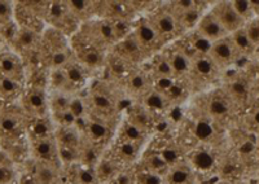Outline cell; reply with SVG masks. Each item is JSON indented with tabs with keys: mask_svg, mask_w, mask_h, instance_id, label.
<instances>
[{
	"mask_svg": "<svg viewBox=\"0 0 259 184\" xmlns=\"http://www.w3.org/2000/svg\"><path fill=\"white\" fill-rule=\"evenodd\" d=\"M207 56L214 61V64L218 68H228L240 59L239 52L233 45L230 35L221 39L218 42L212 43Z\"/></svg>",
	"mask_w": 259,
	"mask_h": 184,
	"instance_id": "obj_1",
	"label": "cell"
},
{
	"mask_svg": "<svg viewBox=\"0 0 259 184\" xmlns=\"http://www.w3.org/2000/svg\"><path fill=\"white\" fill-rule=\"evenodd\" d=\"M211 13L217 17L219 24L226 30V33L228 35L233 34L237 30L242 29L245 24H246L240 17L239 13L236 12L231 2H221V3L215 4V7H212L211 9Z\"/></svg>",
	"mask_w": 259,
	"mask_h": 184,
	"instance_id": "obj_2",
	"label": "cell"
},
{
	"mask_svg": "<svg viewBox=\"0 0 259 184\" xmlns=\"http://www.w3.org/2000/svg\"><path fill=\"white\" fill-rule=\"evenodd\" d=\"M196 27H197L198 35L202 39H205V40H207L209 43H211V44L228 36L226 30L222 27V25L219 24L217 17L212 15L211 11L201 16L200 21H198Z\"/></svg>",
	"mask_w": 259,
	"mask_h": 184,
	"instance_id": "obj_3",
	"label": "cell"
},
{
	"mask_svg": "<svg viewBox=\"0 0 259 184\" xmlns=\"http://www.w3.org/2000/svg\"><path fill=\"white\" fill-rule=\"evenodd\" d=\"M133 35L135 36V39L138 40L139 44H140L142 50L144 51V54L148 50H158L159 45L163 43V40L157 34V31L152 26L149 20H143V21L139 22L135 26Z\"/></svg>",
	"mask_w": 259,
	"mask_h": 184,
	"instance_id": "obj_4",
	"label": "cell"
},
{
	"mask_svg": "<svg viewBox=\"0 0 259 184\" xmlns=\"http://www.w3.org/2000/svg\"><path fill=\"white\" fill-rule=\"evenodd\" d=\"M149 22L163 42L168 38H174L180 27L179 24H178L177 17L172 15V12H168V11L156 13L153 17L150 18Z\"/></svg>",
	"mask_w": 259,
	"mask_h": 184,
	"instance_id": "obj_5",
	"label": "cell"
},
{
	"mask_svg": "<svg viewBox=\"0 0 259 184\" xmlns=\"http://www.w3.org/2000/svg\"><path fill=\"white\" fill-rule=\"evenodd\" d=\"M118 55L121 60H128V61H139L144 56V51L142 50L140 44L135 39V36H126L124 39L118 42Z\"/></svg>",
	"mask_w": 259,
	"mask_h": 184,
	"instance_id": "obj_6",
	"label": "cell"
},
{
	"mask_svg": "<svg viewBox=\"0 0 259 184\" xmlns=\"http://www.w3.org/2000/svg\"><path fill=\"white\" fill-rule=\"evenodd\" d=\"M79 60L83 65L91 69L100 68L103 65L104 56L99 45L94 43V39H91L89 45H83L79 52Z\"/></svg>",
	"mask_w": 259,
	"mask_h": 184,
	"instance_id": "obj_7",
	"label": "cell"
},
{
	"mask_svg": "<svg viewBox=\"0 0 259 184\" xmlns=\"http://www.w3.org/2000/svg\"><path fill=\"white\" fill-rule=\"evenodd\" d=\"M35 153L45 162L52 163L55 160L59 161V146L50 137L36 140Z\"/></svg>",
	"mask_w": 259,
	"mask_h": 184,
	"instance_id": "obj_8",
	"label": "cell"
},
{
	"mask_svg": "<svg viewBox=\"0 0 259 184\" xmlns=\"http://www.w3.org/2000/svg\"><path fill=\"white\" fill-rule=\"evenodd\" d=\"M227 91L231 100L236 103H245L250 98V87L242 78H236L231 80L227 86Z\"/></svg>",
	"mask_w": 259,
	"mask_h": 184,
	"instance_id": "obj_9",
	"label": "cell"
},
{
	"mask_svg": "<svg viewBox=\"0 0 259 184\" xmlns=\"http://www.w3.org/2000/svg\"><path fill=\"white\" fill-rule=\"evenodd\" d=\"M230 36L231 39H232L233 45H235V48L237 50V52H239L240 57L250 56V55L254 54V51L256 50L255 45L250 42V39H249V36H247L244 27L237 30V31H235L233 34H231Z\"/></svg>",
	"mask_w": 259,
	"mask_h": 184,
	"instance_id": "obj_10",
	"label": "cell"
},
{
	"mask_svg": "<svg viewBox=\"0 0 259 184\" xmlns=\"http://www.w3.org/2000/svg\"><path fill=\"white\" fill-rule=\"evenodd\" d=\"M192 69L197 71V74L202 78H211L219 68L207 55H200L192 59Z\"/></svg>",
	"mask_w": 259,
	"mask_h": 184,
	"instance_id": "obj_11",
	"label": "cell"
},
{
	"mask_svg": "<svg viewBox=\"0 0 259 184\" xmlns=\"http://www.w3.org/2000/svg\"><path fill=\"white\" fill-rule=\"evenodd\" d=\"M174 75H186L192 70V59L183 51H177L168 57Z\"/></svg>",
	"mask_w": 259,
	"mask_h": 184,
	"instance_id": "obj_12",
	"label": "cell"
},
{
	"mask_svg": "<svg viewBox=\"0 0 259 184\" xmlns=\"http://www.w3.org/2000/svg\"><path fill=\"white\" fill-rule=\"evenodd\" d=\"M57 146L68 147V148H80V135L79 130L74 127H60L57 132Z\"/></svg>",
	"mask_w": 259,
	"mask_h": 184,
	"instance_id": "obj_13",
	"label": "cell"
},
{
	"mask_svg": "<svg viewBox=\"0 0 259 184\" xmlns=\"http://www.w3.org/2000/svg\"><path fill=\"white\" fill-rule=\"evenodd\" d=\"M85 131L90 135V137L92 140H96V142H103L110 135V130L106 126L105 122L97 118L89 119L85 122Z\"/></svg>",
	"mask_w": 259,
	"mask_h": 184,
	"instance_id": "obj_14",
	"label": "cell"
},
{
	"mask_svg": "<svg viewBox=\"0 0 259 184\" xmlns=\"http://www.w3.org/2000/svg\"><path fill=\"white\" fill-rule=\"evenodd\" d=\"M65 6L68 8L69 13L77 18H89L95 11L94 3L85 2V0H71V2H66Z\"/></svg>",
	"mask_w": 259,
	"mask_h": 184,
	"instance_id": "obj_15",
	"label": "cell"
},
{
	"mask_svg": "<svg viewBox=\"0 0 259 184\" xmlns=\"http://www.w3.org/2000/svg\"><path fill=\"white\" fill-rule=\"evenodd\" d=\"M192 165L200 171H210L215 165V157L207 149H200L193 153L191 158Z\"/></svg>",
	"mask_w": 259,
	"mask_h": 184,
	"instance_id": "obj_16",
	"label": "cell"
},
{
	"mask_svg": "<svg viewBox=\"0 0 259 184\" xmlns=\"http://www.w3.org/2000/svg\"><path fill=\"white\" fill-rule=\"evenodd\" d=\"M95 170H96L97 178H99L100 183L101 181L110 180L113 178H117L119 175L117 162L112 160H100L97 162L96 166H95Z\"/></svg>",
	"mask_w": 259,
	"mask_h": 184,
	"instance_id": "obj_17",
	"label": "cell"
},
{
	"mask_svg": "<svg viewBox=\"0 0 259 184\" xmlns=\"http://www.w3.org/2000/svg\"><path fill=\"white\" fill-rule=\"evenodd\" d=\"M207 110H209L210 116L212 118H223V117L230 114V100L219 98V96L210 99L209 104H207Z\"/></svg>",
	"mask_w": 259,
	"mask_h": 184,
	"instance_id": "obj_18",
	"label": "cell"
},
{
	"mask_svg": "<svg viewBox=\"0 0 259 184\" xmlns=\"http://www.w3.org/2000/svg\"><path fill=\"white\" fill-rule=\"evenodd\" d=\"M59 171L51 165L45 162L36 169V183L38 184H57Z\"/></svg>",
	"mask_w": 259,
	"mask_h": 184,
	"instance_id": "obj_19",
	"label": "cell"
},
{
	"mask_svg": "<svg viewBox=\"0 0 259 184\" xmlns=\"http://www.w3.org/2000/svg\"><path fill=\"white\" fill-rule=\"evenodd\" d=\"M192 171L188 167L175 166L171 169L166 175V183L167 184H191Z\"/></svg>",
	"mask_w": 259,
	"mask_h": 184,
	"instance_id": "obj_20",
	"label": "cell"
},
{
	"mask_svg": "<svg viewBox=\"0 0 259 184\" xmlns=\"http://www.w3.org/2000/svg\"><path fill=\"white\" fill-rule=\"evenodd\" d=\"M128 122L145 134L148 128L152 126V117H150V113L147 109L138 108V109H134L133 114H131V119Z\"/></svg>",
	"mask_w": 259,
	"mask_h": 184,
	"instance_id": "obj_21",
	"label": "cell"
},
{
	"mask_svg": "<svg viewBox=\"0 0 259 184\" xmlns=\"http://www.w3.org/2000/svg\"><path fill=\"white\" fill-rule=\"evenodd\" d=\"M153 70L161 80H167L174 77V71H172V68H171L168 57L166 56H158L154 60Z\"/></svg>",
	"mask_w": 259,
	"mask_h": 184,
	"instance_id": "obj_22",
	"label": "cell"
},
{
	"mask_svg": "<svg viewBox=\"0 0 259 184\" xmlns=\"http://www.w3.org/2000/svg\"><path fill=\"white\" fill-rule=\"evenodd\" d=\"M64 71L66 78H68V82L69 84H70V87H79L85 82L84 71H83V69L80 68L79 65L69 63L68 65L64 68Z\"/></svg>",
	"mask_w": 259,
	"mask_h": 184,
	"instance_id": "obj_23",
	"label": "cell"
},
{
	"mask_svg": "<svg viewBox=\"0 0 259 184\" xmlns=\"http://www.w3.org/2000/svg\"><path fill=\"white\" fill-rule=\"evenodd\" d=\"M194 135L201 142H210L215 136V128L209 119H200L194 127Z\"/></svg>",
	"mask_w": 259,
	"mask_h": 184,
	"instance_id": "obj_24",
	"label": "cell"
},
{
	"mask_svg": "<svg viewBox=\"0 0 259 184\" xmlns=\"http://www.w3.org/2000/svg\"><path fill=\"white\" fill-rule=\"evenodd\" d=\"M71 98L66 94V92H59L57 91L55 95L51 98V108H52V113H62L66 112L70 108Z\"/></svg>",
	"mask_w": 259,
	"mask_h": 184,
	"instance_id": "obj_25",
	"label": "cell"
},
{
	"mask_svg": "<svg viewBox=\"0 0 259 184\" xmlns=\"http://www.w3.org/2000/svg\"><path fill=\"white\" fill-rule=\"evenodd\" d=\"M138 144L122 140L117 148V155L118 157L121 158L122 161H124V162H133V161L138 157Z\"/></svg>",
	"mask_w": 259,
	"mask_h": 184,
	"instance_id": "obj_26",
	"label": "cell"
},
{
	"mask_svg": "<svg viewBox=\"0 0 259 184\" xmlns=\"http://www.w3.org/2000/svg\"><path fill=\"white\" fill-rule=\"evenodd\" d=\"M74 181H75V184H100L95 167L87 166L77 169Z\"/></svg>",
	"mask_w": 259,
	"mask_h": 184,
	"instance_id": "obj_27",
	"label": "cell"
},
{
	"mask_svg": "<svg viewBox=\"0 0 259 184\" xmlns=\"http://www.w3.org/2000/svg\"><path fill=\"white\" fill-rule=\"evenodd\" d=\"M91 104L94 105L95 109L100 110V112H112L114 109L113 100L104 92H94L91 95Z\"/></svg>",
	"mask_w": 259,
	"mask_h": 184,
	"instance_id": "obj_28",
	"label": "cell"
},
{
	"mask_svg": "<svg viewBox=\"0 0 259 184\" xmlns=\"http://www.w3.org/2000/svg\"><path fill=\"white\" fill-rule=\"evenodd\" d=\"M231 4L245 22H249L255 17L250 0H233V2H231Z\"/></svg>",
	"mask_w": 259,
	"mask_h": 184,
	"instance_id": "obj_29",
	"label": "cell"
},
{
	"mask_svg": "<svg viewBox=\"0 0 259 184\" xmlns=\"http://www.w3.org/2000/svg\"><path fill=\"white\" fill-rule=\"evenodd\" d=\"M51 83L59 92H66L68 88H70V84H69L68 78L65 75L64 69H53L52 74H51Z\"/></svg>",
	"mask_w": 259,
	"mask_h": 184,
	"instance_id": "obj_30",
	"label": "cell"
},
{
	"mask_svg": "<svg viewBox=\"0 0 259 184\" xmlns=\"http://www.w3.org/2000/svg\"><path fill=\"white\" fill-rule=\"evenodd\" d=\"M145 166H147L148 171L156 172V174L161 175V171H165L168 167V165L165 161V158L162 157V155H150L145 160Z\"/></svg>",
	"mask_w": 259,
	"mask_h": 184,
	"instance_id": "obj_31",
	"label": "cell"
},
{
	"mask_svg": "<svg viewBox=\"0 0 259 184\" xmlns=\"http://www.w3.org/2000/svg\"><path fill=\"white\" fill-rule=\"evenodd\" d=\"M166 103H167V98L158 91H150L145 98V104L149 109H163L166 107Z\"/></svg>",
	"mask_w": 259,
	"mask_h": 184,
	"instance_id": "obj_32",
	"label": "cell"
},
{
	"mask_svg": "<svg viewBox=\"0 0 259 184\" xmlns=\"http://www.w3.org/2000/svg\"><path fill=\"white\" fill-rule=\"evenodd\" d=\"M123 135H124V142L134 143V144H142L144 140V132L142 130H139L136 126L133 123L127 122L126 126L123 127Z\"/></svg>",
	"mask_w": 259,
	"mask_h": 184,
	"instance_id": "obj_33",
	"label": "cell"
},
{
	"mask_svg": "<svg viewBox=\"0 0 259 184\" xmlns=\"http://www.w3.org/2000/svg\"><path fill=\"white\" fill-rule=\"evenodd\" d=\"M79 149L59 147V161L62 163L77 162V161H79Z\"/></svg>",
	"mask_w": 259,
	"mask_h": 184,
	"instance_id": "obj_34",
	"label": "cell"
},
{
	"mask_svg": "<svg viewBox=\"0 0 259 184\" xmlns=\"http://www.w3.org/2000/svg\"><path fill=\"white\" fill-rule=\"evenodd\" d=\"M244 29L246 31L249 39H250V42L255 47H259V17H254L253 20L246 22Z\"/></svg>",
	"mask_w": 259,
	"mask_h": 184,
	"instance_id": "obj_35",
	"label": "cell"
},
{
	"mask_svg": "<svg viewBox=\"0 0 259 184\" xmlns=\"http://www.w3.org/2000/svg\"><path fill=\"white\" fill-rule=\"evenodd\" d=\"M148 86V80L143 73H135L128 80V88L135 94L144 91Z\"/></svg>",
	"mask_w": 259,
	"mask_h": 184,
	"instance_id": "obj_36",
	"label": "cell"
},
{
	"mask_svg": "<svg viewBox=\"0 0 259 184\" xmlns=\"http://www.w3.org/2000/svg\"><path fill=\"white\" fill-rule=\"evenodd\" d=\"M73 116L78 119L83 118L87 114V104L79 98H71L70 108H69Z\"/></svg>",
	"mask_w": 259,
	"mask_h": 184,
	"instance_id": "obj_37",
	"label": "cell"
},
{
	"mask_svg": "<svg viewBox=\"0 0 259 184\" xmlns=\"http://www.w3.org/2000/svg\"><path fill=\"white\" fill-rule=\"evenodd\" d=\"M53 116H55V119H56L60 127H74L75 122H77V118L73 116L70 110H66V112H62V113L53 114Z\"/></svg>",
	"mask_w": 259,
	"mask_h": 184,
	"instance_id": "obj_38",
	"label": "cell"
},
{
	"mask_svg": "<svg viewBox=\"0 0 259 184\" xmlns=\"http://www.w3.org/2000/svg\"><path fill=\"white\" fill-rule=\"evenodd\" d=\"M53 69H64L69 64V55L66 51H55L51 59Z\"/></svg>",
	"mask_w": 259,
	"mask_h": 184,
	"instance_id": "obj_39",
	"label": "cell"
},
{
	"mask_svg": "<svg viewBox=\"0 0 259 184\" xmlns=\"http://www.w3.org/2000/svg\"><path fill=\"white\" fill-rule=\"evenodd\" d=\"M138 184H163V179L159 174L152 171L140 172L138 176Z\"/></svg>",
	"mask_w": 259,
	"mask_h": 184,
	"instance_id": "obj_40",
	"label": "cell"
},
{
	"mask_svg": "<svg viewBox=\"0 0 259 184\" xmlns=\"http://www.w3.org/2000/svg\"><path fill=\"white\" fill-rule=\"evenodd\" d=\"M172 9L175 11V13L172 15H179V13L183 12H188V11H192L194 8H198V3L196 2H192V0H182V2H175L172 3Z\"/></svg>",
	"mask_w": 259,
	"mask_h": 184,
	"instance_id": "obj_41",
	"label": "cell"
},
{
	"mask_svg": "<svg viewBox=\"0 0 259 184\" xmlns=\"http://www.w3.org/2000/svg\"><path fill=\"white\" fill-rule=\"evenodd\" d=\"M51 127L48 123L43 121H39L35 126H34V134L39 137V139H45V137H48L50 135Z\"/></svg>",
	"mask_w": 259,
	"mask_h": 184,
	"instance_id": "obj_42",
	"label": "cell"
},
{
	"mask_svg": "<svg viewBox=\"0 0 259 184\" xmlns=\"http://www.w3.org/2000/svg\"><path fill=\"white\" fill-rule=\"evenodd\" d=\"M30 103H31V105L35 109H41L46 105V99L43 96V94H40V92H34L30 96Z\"/></svg>",
	"mask_w": 259,
	"mask_h": 184,
	"instance_id": "obj_43",
	"label": "cell"
},
{
	"mask_svg": "<svg viewBox=\"0 0 259 184\" xmlns=\"http://www.w3.org/2000/svg\"><path fill=\"white\" fill-rule=\"evenodd\" d=\"M12 179V171L8 167L0 166V184H7Z\"/></svg>",
	"mask_w": 259,
	"mask_h": 184,
	"instance_id": "obj_44",
	"label": "cell"
},
{
	"mask_svg": "<svg viewBox=\"0 0 259 184\" xmlns=\"http://www.w3.org/2000/svg\"><path fill=\"white\" fill-rule=\"evenodd\" d=\"M249 121L251 122L253 127H255L259 131V107L251 110L250 116H249Z\"/></svg>",
	"mask_w": 259,
	"mask_h": 184,
	"instance_id": "obj_45",
	"label": "cell"
},
{
	"mask_svg": "<svg viewBox=\"0 0 259 184\" xmlns=\"http://www.w3.org/2000/svg\"><path fill=\"white\" fill-rule=\"evenodd\" d=\"M20 39H21V42H22V44L30 45L32 42H34L35 36H34V34H32L31 31H24V33L21 34Z\"/></svg>",
	"mask_w": 259,
	"mask_h": 184,
	"instance_id": "obj_46",
	"label": "cell"
},
{
	"mask_svg": "<svg viewBox=\"0 0 259 184\" xmlns=\"http://www.w3.org/2000/svg\"><path fill=\"white\" fill-rule=\"evenodd\" d=\"M16 65L11 59H3L2 60V69H3L6 73H12L15 70Z\"/></svg>",
	"mask_w": 259,
	"mask_h": 184,
	"instance_id": "obj_47",
	"label": "cell"
},
{
	"mask_svg": "<svg viewBox=\"0 0 259 184\" xmlns=\"http://www.w3.org/2000/svg\"><path fill=\"white\" fill-rule=\"evenodd\" d=\"M15 87H16L15 83H13L11 79H8V78L3 79V82H2V88H3L6 92L15 91Z\"/></svg>",
	"mask_w": 259,
	"mask_h": 184,
	"instance_id": "obj_48",
	"label": "cell"
},
{
	"mask_svg": "<svg viewBox=\"0 0 259 184\" xmlns=\"http://www.w3.org/2000/svg\"><path fill=\"white\" fill-rule=\"evenodd\" d=\"M16 123L13 119L11 118H6L3 119V122H2V127H3L4 131H12L13 128H15Z\"/></svg>",
	"mask_w": 259,
	"mask_h": 184,
	"instance_id": "obj_49",
	"label": "cell"
},
{
	"mask_svg": "<svg viewBox=\"0 0 259 184\" xmlns=\"http://www.w3.org/2000/svg\"><path fill=\"white\" fill-rule=\"evenodd\" d=\"M11 13V7L6 2H0V17H7Z\"/></svg>",
	"mask_w": 259,
	"mask_h": 184,
	"instance_id": "obj_50",
	"label": "cell"
},
{
	"mask_svg": "<svg viewBox=\"0 0 259 184\" xmlns=\"http://www.w3.org/2000/svg\"><path fill=\"white\" fill-rule=\"evenodd\" d=\"M256 83H258V87H259V74H258V77H256Z\"/></svg>",
	"mask_w": 259,
	"mask_h": 184,
	"instance_id": "obj_51",
	"label": "cell"
}]
</instances>
